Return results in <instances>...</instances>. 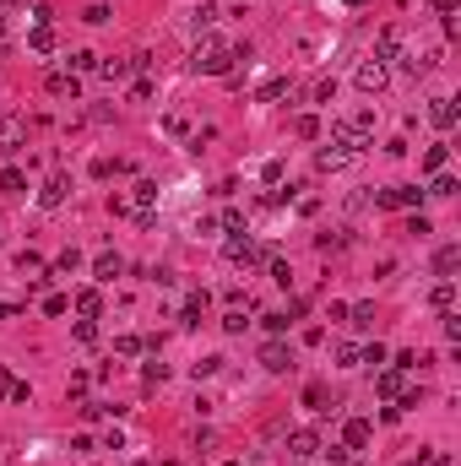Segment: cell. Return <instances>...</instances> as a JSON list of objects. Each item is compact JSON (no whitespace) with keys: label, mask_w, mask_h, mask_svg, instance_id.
<instances>
[{"label":"cell","mask_w":461,"mask_h":466,"mask_svg":"<svg viewBox=\"0 0 461 466\" xmlns=\"http://www.w3.org/2000/svg\"><path fill=\"white\" fill-rule=\"evenodd\" d=\"M190 71H195V76H228V49H223L217 39L195 43V55H190Z\"/></svg>","instance_id":"cell-1"},{"label":"cell","mask_w":461,"mask_h":466,"mask_svg":"<svg viewBox=\"0 0 461 466\" xmlns=\"http://www.w3.org/2000/svg\"><path fill=\"white\" fill-rule=\"evenodd\" d=\"M353 158H358L353 146H342V142H326L320 152H315V168H320V174H336V168H348Z\"/></svg>","instance_id":"cell-2"},{"label":"cell","mask_w":461,"mask_h":466,"mask_svg":"<svg viewBox=\"0 0 461 466\" xmlns=\"http://www.w3.org/2000/svg\"><path fill=\"white\" fill-rule=\"evenodd\" d=\"M261 369H272V374H288V369H294V352H288L282 336H272V342L261 347Z\"/></svg>","instance_id":"cell-3"},{"label":"cell","mask_w":461,"mask_h":466,"mask_svg":"<svg viewBox=\"0 0 461 466\" xmlns=\"http://www.w3.org/2000/svg\"><path fill=\"white\" fill-rule=\"evenodd\" d=\"M223 255H228L233 266H261V261H266V249H261L255 239H228V244H223Z\"/></svg>","instance_id":"cell-4"},{"label":"cell","mask_w":461,"mask_h":466,"mask_svg":"<svg viewBox=\"0 0 461 466\" xmlns=\"http://www.w3.org/2000/svg\"><path fill=\"white\" fill-rule=\"evenodd\" d=\"M27 142V120L22 114H0V152H17Z\"/></svg>","instance_id":"cell-5"},{"label":"cell","mask_w":461,"mask_h":466,"mask_svg":"<svg viewBox=\"0 0 461 466\" xmlns=\"http://www.w3.org/2000/svg\"><path fill=\"white\" fill-rule=\"evenodd\" d=\"M288 455H294V461L320 455V434H315V428H294V434H288Z\"/></svg>","instance_id":"cell-6"},{"label":"cell","mask_w":461,"mask_h":466,"mask_svg":"<svg viewBox=\"0 0 461 466\" xmlns=\"http://www.w3.org/2000/svg\"><path fill=\"white\" fill-rule=\"evenodd\" d=\"M375 206H423L418 184H397V190H375Z\"/></svg>","instance_id":"cell-7"},{"label":"cell","mask_w":461,"mask_h":466,"mask_svg":"<svg viewBox=\"0 0 461 466\" xmlns=\"http://www.w3.org/2000/svg\"><path fill=\"white\" fill-rule=\"evenodd\" d=\"M369 434H375V428L364 423V418H348V423H342V450H364Z\"/></svg>","instance_id":"cell-8"},{"label":"cell","mask_w":461,"mask_h":466,"mask_svg":"<svg viewBox=\"0 0 461 466\" xmlns=\"http://www.w3.org/2000/svg\"><path fill=\"white\" fill-rule=\"evenodd\" d=\"M120 271H125V261H120V255H114V249H104V255H98V261H92V277H98V282H114V277H120Z\"/></svg>","instance_id":"cell-9"},{"label":"cell","mask_w":461,"mask_h":466,"mask_svg":"<svg viewBox=\"0 0 461 466\" xmlns=\"http://www.w3.org/2000/svg\"><path fill=\"white\" fill-rule=\"evenodd\" d=\"M358 87H364V92H380V87H385V65L364 60V65H358Z\"/></svg>","instance_id":"cell-10"},{"label":"cell","mask_w":461,"mask_h":466,"mask_svg":"<svg viewBox=\"0 0 461 466\" xmlns=\"http://www.w3.org/2000/svg\"><path fill=\"white\" fill-rule=\"evenodd\" d=\"M65 196H71V179H65V174H55V179L39 190V206H60Z\"/></svg>","instance_id":"cell-11"},{"label":"cell","mask_w":461,"mask_h":466,"mask_svg":"<svg viewBox=\"0 0 461 466\" xmlns=\"http://www.w3.org/2000/svg\"><path fill=\"white\" fill-rule=\"evenodd\" d=\"M55 98H76V71H49V81H43Z\"/></svg>","instance_id":"cell-12"},{"label":"cell","mask_w":461,"mask_h":466,"mask_svg":"<svg viewBox=\"0 0 461 466\" xmlns=\"http://www.w3.org/2000/svg\"><path fill=\"white\" fill-rule=\"evenodd\" d=\"M142 65H147V55H130V60H104V76L120 81V76H130V71H142Z\"/></svg>","instance_id":"cell-13"},{"label":"cell","mask_w":461,"mask_h":466,"mask_svg":"<svg viewBox=\"0 0 461 466\" xmlns=\"http://www.w3.org/2000/svg\"><path fill=\"white\" fill-rule=\"evenodd\" d=\"M27 49H33V55H55V27L39 22V27H33V39H27Z\"/></svg>","instance_id":"cell-14"},{"label":"cell","mask_w":461,"mask_h":466,"mask_svg":"<svg viewBox=\"0 0 461 466\" xmlns=\"http://www.w3.org/2000/svg\"><path fill=\"white\" fill-rule=\"evenodd\" d=\"M429 120L440 125V130H450V125H456V103H450V98H434V103H429Z\"/></svg>","instance_id":"cell-15"},{"label":"cell","mask_w":461,"mask_h":466,"mask_svg":"<svg viewBox=\"0 0 461 466\" xmlns=\"http://www.w3.org/2000/svg\"><path fill=\"white\" fill-rule=\"evenodd\" d=\"M456 266H461V244H445L440 255H434V277H450Z\"/></svg>","instance_id":"cell-16"},{"label":"cell","mask_w":461,"mask_h":466,"mask_svg":"<svg viewBox=\"0 0 461 466\" xmlns=\"http://www.w3.org/2000/svg\"><path fill=\"white\" fill-rule=\"evenodd\" d=\"M429 304H434V309L445 315V309L456 304V282H450V277H440V282H434V293H429Z\"/></svg>","instance_id":"cell-17"},{"label":"cell","mask_w":461,"mask_h":466,"mask_svg":"<svg viewBox=\"0 0 461 466\" xmlns=\"http://www.w3.org/2000/svg\"><path fill=\"white\" fill-rule=\"evenodd\" d=\"M98 309H104V299H98V287H82V293H76V315H82V320H92Z\"/></svg>","instance_id":"cell-18"},{"label":"cell","mask_w":461,"mask_h":466,"mask_svg":"<svg viewBox=\"0 0 461 466\" xmlns=\"http://www.w3.org/2000/svg\"><path fill=\"white\" fill-rule=\"evenodd\" d=\"M152 201H158V184H152V179H136V190H130V206H136V212H147Z\"/></svg>","instance_id":"cell-19"},{"label":"cell","mask_w":461,"mask_h":466,"mask_svg":"<svg viewBox=\"0 0 461 466\" xmlns=\"http://www.w3.org/2000/svg\"><path fill=\"white\" fill-rule=\"evenodd\" d=\"M375 390H380V396H401V369H380Z\"/></svg>","instance_id":"cell-20"},{"label":"cell","mask_w":461,"mask_h":466,"mask_svg":"<svg viewBox=\"0 0 461 466\" xmlns=\"http://www.w3.org/2000/svg\"><path fill=\"white\" fill-rule=\"evenodd\" d=\"M397 49H401V27H385V33H380V49H375V60H391Z\"/></svg>","instance_id":"cell-21"},{"label":"cell","mask_w":461,"mask_h":466,"mask_svg":"<svg viewBox=\"0 0 461 466\" xmlns=\"http://www.w3.org/2000/svg\"><path fill=\"white\" fill-rule=\"evenodd\" d=\"M201 309H207V293H190V299H185V315H179V325H201Z\"/></svg>","instance_id":"cell-22"},{"label":"cell","mask_w":461,"mask_h":466,"mask_svg":"<svg viewBox=\"0 0 461 466\" xmlns=\"http://www.w3.org/2000/svg\"><path fill=\"white\" fill-rule=\"evenodd\" d=\"M445 163H450V146H429V152H423V168H429V174H445Z\"/></svg>","instance_id":"cell-23"},{"label":"cell","mask_w":461,"mask_h":466,"mask_svg":"<svg viewBox=\"0 0 461 466\" xmlns=\"http://www.w3.org/2000/svg\"><path fill=\"white\" fill-rule=\"evenodd\" d=\"M0 190H6V196H27V179H22V168H6V174H0Z\"/></svg>","instance_id":"cell-24"},{"label":"cell","mask_w":461,"mask_h":466,"mask_svg":"<svg viewBox=\"0 0 461 466\" xmlns=\"http://www.w3.org/2000/svg\"><path fill=\"white\" fill-rule=\"evenodd\" d=\"M288 92V76H272V81H261V103H277Z\"/></svg>","instance_id":"cell-25"},{"label":"cell","mask_w":461,"mask_h":466,"mask_svg":"<svg viewBox=\"0 0 461 466\" xmlns=\"http://www.w3.org/2000/svg\"><path fill=\"white\" fill-rule=\"evenodd\" d=\"M348 325H358V331L375 325V304H353V309H348Z\"/></svg>","instance_id":"cell-26"},{"label":"cell","mask_w":461,"mask_h":466,"mask_svg":"<svg viewBox=\"0 0 461 466\" xmlns=\"http://www.w3.org/2000/svg\"><path fill=\"white\" fill-rule=\"evenodd\" d=\"M294 130L304 136V142H315V136H320V120H315V114H298V120H294Z\"/></svg>","instance_id":"cell-27"},{"label":"cell","mask_w":461,"mask_h":466,"mask_svg":"<svg viewBox=\"0 0 461 466\" xmlns=\"http://www.w3.org/2000/svg\"><path fill=\"white\" fill-rule=\"evenodd\" d=\"M304 406H310V412H331V402H326V390H320V385L304 390Z\"/></svg>","instance_id":"cell-28"},{"label":"cell","mask_w":461,"mask_h":466,"mask_svg":"<svg viewBox=\"0 0 461 466\" xmlns=\"http://www.w3.org/2000/svg\"><path fill=\"white\" fill-rule=\"evenodd\" d=\"M423 196H456V179H450V174H434V184H429Z\"/></svg>","instance_id":"cell-29"},{"label":"cell","mask_w":461,"mask_h":466,"mask_svg":"<svg viewBox=\"0 0 461 466\" xmlns=\"http://www.w3.org/2000/svg\"><path fill=\"white\" fill-rule=\"evenodd\" d=\"M71 71H98V55H92V49H76V55H71Z\"/></svg>","instance_id":"cell-30"},{"label":"cell","mask_w":461,"mask_h":466,"mask_svg":"<svg viewBox=\"0 0 461 466\" xmlns=\"http://www.w3.org/2000/svg\"><path fill=\"white\" fill-rule=\"evenodd\" d=\"M310 98H315V103H331V98H336V81H331V76H320V81H315V92H310Z\"/></svg>","instance_id":"cell-31"},{"label":"cell","mask_w":461,"mask_h":466,"mask_svg":"<svg viewBox=\"0 0 461 466\" xmlns=\"http://www.w3.org/2000/svg\"><path fill=\"white\" fill-rule=\"evenodd\" d=\"M358 364V347L353 342H336V369H353Z\"/></svg>","instance_id":"cell-32"},{"label":"cell","mask_w":461,"mask_h":466,"mask_svg":"<svg viewBox=\"0 0 461 466\" xmlns=\"http://www.w3.org/2000/svg\"><path fill=\"white\" fill-rule=\"evenodd\" d=\"M245 325H250V320H245V309H228V315H223V331H228V336H239Z\"/></svg>","instance_id":"cell-33"},{"label":"cell","mask_w":461,"mask_h":466,"mask_svg":"<svg viewBox=\"0 0 461 466\" xmlns=\"http://www.w3.org/2000/svg\"><path fill=\"white\" fill-rule=\"evenodd\" d=\"M142 347H147V342H142V336H120V342H114V352H120V358H136Z\"/></svg>","instance_id":"cell-34"},{"label":"cell","mask_w":461,"mask_h":466,"mask_svg":"<svg viewBox=\"0 0 461 466\" xmlns=\"http://www.w3.org/2000/svg\"><path fill=\"white\" fill-rule=\"evenodd\" d=\"M65 309H71V299H65V293H49V299H43V315H65Z\"/></svg>","instance_id":"cell-35"},{"label":"cell","mask_w":461,"mask_h":466,"mask_svg":"<svg viewBox=\"0 0 461 466\" xmlns=\"http://www.w3.org/2000/svg\"><path fill=\"white\" fill-rule=\"evenodd\" d=\"M76 266H82V249H65L60 261H55V271H76Z\"/></svg>","instance_id":"cell-36"},{"label":"cell","mask_w":461,"mask_h":466,"mask_svg":"<svg viewBox=\"0 0 461 466\" xmlns=\"http://www.w3.org/2000/svg\"><path fill=\"white\" fill-rule=\"evenodd\" d=\"M261 320H266V331H272V336H282V331H288V315H282V309H277V315H261Z\"/></svg>","instance_id":"cell-37"},{"label":"cell","mask_w":461,"mask_h":466,"mask_svg":"<svg viewBox=\"0 0 461 466\" xmlns=\"http://www.w3.org/2000/svg\"><path fill=\"white\" fill-rule=\"evenodd\" d=\"M445 342H461V315H450V309H445Z\"/></svg>","instance_id":"cell-38"},{"label":"cell","mask_w":461,"mask_h":466,"mask_svg":"<svg viewBox=\"0 0 461 466\" xmlns=\"http://www.w3.org/2000/svg\"><path fill=\"white\" fill-rule=\"evenodd\" d=\"M82 22H92V27H104V22H109V6H87V11H82Z\"/></svg>","instance_id":"cell-39"},{"label":"cell","mask_w":461,"mask_h":466,"mask_svg":"<svg viewBox=\"0 0 461 466\" xmlns=\"http://www.w3.org/2000/svg\"><path fill=\"white\" fill-rule=\"evenodd\" d=\"M407 233H418V239H423V233H434V223H429L423 212H413V223H407Z\"/></svg>","instance_id":"cell-40"},{"label":"cell","mask_w":461,"mask_h":466,"mask_svg":"<svg viewBox=\"0 0 461 466\" xmlns=\"http://www.w3.org/2000/svg\"><path fill=\"white\" fill-rule=\"evenodd\" d=\"M76 342H98V325H92V320H76Z\"/></svg>","instance_id":"cell-41"},{"label":"cell","mask_w":461,"mask_h":466,"mask_svg":"<svg viewBox=\"0 0 461 466\" xmlns=\"http://www.w3.org/2000/svg\"><path fill=\"white\" fill-rule=\"evenodd\" d=\"M217 22V6H195V27H212Z\"/></svg>","instance_id":"cell-42"},{"label":"cell","mask_w":461,"mask_h":466,"mask_svg":"<svg viewBox=\"0 0 461 466\" xmlns=\"http://www.w3.org/2000/svg\"><path fill=\"white\" fill-rule=\"evenodd\" d=\"M261 179H266V184H282V163L272 158V163H266V168H261Z\"/></svg>","instance_id":"cell-43"},{"label":"cell","mask_w":461,"mask_h":466,"mask_svg":"<svg viewBox=\"0 0 461 466\" xmlns=\"http://www.w3.org/2000/svg\"><path fill=\"white\" fill-rule=\"evenodd\" d=\"M223 228H228V233H239V228H245V212H233V206H228V212H223Z\"/></svg>","instance_id":"cell-44"},{"label":"cell","mask_w":461,"mask_h":466,"mask_svg":"<svg viewBox=\"0 0 461 466\" xmlns=\"http://www.w3.org/2000/svg\"><path fill=\"white\" fill-rule=\"evenodd\" d=\"M27 396H33V390L22 385V380H11V396H6V402H17V406H27Z\"/></svg>","instance_id":"cell-45"},{"label":"cell","mask_w":461,"mask_h":466,"mask_svg":"<svg viewBox=\"0 0 461 466\" xmlns=\"http://www.w3.org/2000/svg\"><path fill=\"white\" fill-rule=\"evenodd\" d=\"M11 396V369H0V402Z\"/></svg>","instance_id":"cell-46"},{"label":"cell","mask_w":461,"mask_h":466,"mask_svg":"<svg viewBox=\"0 0 461 466\" xmlns=\"http://www.w3.org/2000/svg\"><path fill=\"white\" fill-rule=\"evenodd\" d=\"M429 6H434L440 17H450V11H456V0H429Z\"/></svg>","instance_id":"cell-47"},{"label":"cell","mask_w":461,"mask_h":466,"mask_svg":"<svg viewBox=\"0 0 461 466\" xmlns=\"http://www.w3.org/2000/svg\"><path fill=\"white\" fill-rule=\"evenodd\" d=\"M401 466H423V450H418V461H401Z\"/></svg>","instance_id":"cell-48"},{"label":"cell","mask_w":461,"mask_h":466,"mask_svg":"<svg viewBox=\"0 0 461 466\" xmlns=\"http://www.w3.org/2000/svg\"><path fill=\"white\" fill-rule=\"evenodd\" d=\"M348 6H369V0H348Z\"/></svg>","instance_id":"cell-49"},{"label":"cell","mask_w":461,"mask_h":466,"mask_svg":"<svg viewBox=\"0 0 461 466\" xmlns=\"http://www.w3.org/2000/svg\"><path fill=\"white\" fill-rule=\"evenodd\" d=\"M0 39H6V17H0Z\"/></svg>","instance_id":"cell-50"},{"label":"cell","mask_w":461,"mask_h":466,"mask_svg":"<svg viewBox=\"0 0 461 466\" xmlns=\"http://www.w3.org/2000/svg\"><path fill=\"white\" fill-rule=\"evenodd\" d=\"M228 466H245V461H228Z\"/></svg>","instance_id":"cell-51"},{"label":"cell","mask_w":461,"mask_h":466,"mask_svg":"<svg viewBox=\"0 0 461 466\" xmlns=\"http://www.w3.org/2000/svg\"><path fill=\"white\" fill-rule=\"evenodd\" d=\"M136 466H147V461H136Z\"/></svg>","instance_id":"cell-52"}]
</instances>
